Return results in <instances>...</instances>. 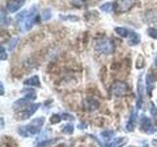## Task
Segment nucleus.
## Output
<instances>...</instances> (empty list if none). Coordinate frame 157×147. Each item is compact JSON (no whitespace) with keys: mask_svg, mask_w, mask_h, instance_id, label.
<instances>
[{"mask_svg":"<svg viewBox=\"0 0 157 147\" xmlns=\"http://www.w3.org/2000/svg\"><path fill=\"white\" fill-rule=\"evenodd\" d=\"M43 124H44V118L34 119L29 123V125L24 126H20L18 129V132L20 135H22L24 137L33 136L40 131Z\"/></svg>","mask_w":157,"mask_h":147,"instance_id":"f257e3e1","label":"nucleus"},{"mask_svg":"<svg viewBox=\"0 0 157 147\" xmlns=\"http://www.w3.org/2000/svg\"><path fill=\"white\" fill-rule=\"evenodd\" d=\"M94 47L98 52L103 54H112L115 51V44L113 43L111 39L108 38L98 39L95 41Z\"/></svg>","mask_w":157,"mask_h":147,"instance_id":"f03ea898","label":"nucleus"},{"mask_svg":"<svg viewBox=\"0 0 157 147\" xmlns=\"http://www.w3.org/2000/svg\"><path fill=\"white\" fill-rule=\"evenodd\" d=\"M127 91H128V85L124 81H115L111 86V92L118 97L126 95Z\"/></svg>","mask_w":157,"mask_h":147,"instance_id":"7ed1b4c3","label":"nucleus"},{"mask_svg":"<svg viewBox=\"0 0 157 147\" xmlns=\"http://www.w3.org/2000/svg\"><path fill=\"white\" fill-rule=\"evenodd\" d=\"M38 19L37 17V12H36V8L33 7V9H31L29 11V14H27L26 16V20L23 22L24 23V28L26 31H29L31 29L33 26V24L36 22V20Z\"/></svg>","mask_w":157,"mask_h":147,"instance_id":"20e7f679","label":"nucleus"},{"mask_svg":"<svg viewBox=\"0 0 157 147\" xmlns=\"http://www.w3.org/2000/svg\"><path fill=\"white\" fill-rule=\"evenodd\" d=\"M135 3V0H117L116 1V12L124 13L129 11Z\"/></svg>","mask_w":157,"mask_h":147,"instance_id":"39448f33","label":"nucleus"},{"mask_svg":"<svg viewBox=\"0 0 157 147\" xmlns=\"http://www.w3.org/2000/svg\"><path fill=\"white\" fill-rule=\"evenodd\" d=\"M140 129L145 131L146 134H154L155 132V127L152 125L151 121L149 120V118H147L145 116H142L141 118V124H140Z\"/></svg>","mask_w":157,"mask_h":147,"instance_id":"423d86ee","label":"nucleus"},{"mask_svg":"<svg viewBox=\"0 0 157 147\" xmlns=\"http://www.w3.org/2000/svg\"><path fill=\"white\" fill-rule=\"evenodd\" d=\"M36 98V91L34 90H27V94L26 96H25L24 98H21V99H19L17 102H15V105L17 106H25L26 104H28V103H29L32 100H34Z\"/></svg>","mask_w":157,"mask_h":147,"instance_id":"0eeeda50","label":"nucleus"},{"mask_svg":"<svg viewBox=\"0 0 157 147\" xmlns=\"http://www.w3.org/2000/svg\"><path fill=\"white\" fill-rule=\"evenodd\" d=\"M26 2V0H10L7 2V10L10 13H15L22 8V6Z\"/></svg>","mask_w":157,"mask_h":147,"instance_id":"6e6552de","label":"nucleus"},{"mask_svg":"<svg viewBox=\"0 0 157 147\" xmlns=\"http://www.w3.org/2000/svg\"><path fill=\"white\" fill-rule=\"evenodd\" d=\"M40 106V104H38V103H36V104H33L31 105L29 107L26 108V109L24 110V112L22 113V117L21 119L22 120H27L28 118H29V116H32L34 112H36L37 110V108Z\"/></svg>","mask_w":157,"mask_h":147,"instance_id":"1a4fd4ad","label":"nucleus"},{"mask_svg":"<svg viewBox=\"0 0 157 147\" xmlns=\"http://www.w3.org/2000/svg\"><path fill=\"white\" fill-rule=\"evenodd\" d=\"M136 111H132V114L130 116V119L128 121V124L126 126V129L128 131H132L135 130V126H136Z\"/></svg>","mask_w":157,"mask_h":147,"instance_id":"9d476101","label":"nucleus"},{"mask_svg":"<svg viewBox=\"0 0 157 147\" xmlns=\"http://www.w3.org/2000/svg\"><path fill=\"white\" fill-rule=\"evenodd\" d=\"M137 102H136V107L137 109H140L142 105V80L141 77L139 78V82H137Z\"/></svg>","mask_w":157,"mask_h":147,"instance_id":"9b49d317","label":"nucleus"},{"mask_svg":"<svg viewBox=\"0 0 157 147\" xmlns=\"http://www.w3.org/2000/svg\"><path fill=\"white\" fill-rule=\"evenodd\" d=\"M157 80V77H153L152 74H149L147 75L146 77V83H147V93L149 95H151V90H152V87H153V82Z\"/></svg>","mask_w":157,"mask_h":147,"instance_id":"f8f14e48","label":"nucleus"},{"mask_svg":"<svg viewBox=\"0 0 157 147\" xmlns=\"http://www.w3.org/2000/svg\"><path fill=\"white\" fill-rule=\"evenodd\" d=\"M24 85H31V86H39L40 85V81H39V78L37 76H33L32 77L28 78L24 81Z\"/></svg>","mask_w":157,"mask_h":147,"instance_id":"ddd939ff","label":"nucleus"},{"mask_svg":"<svg viewBox=\"0 0 157 147\" xmlns=\"http://www.w3.org/2000/svg\"><path fill=\"white\" fill-rule=\"evenodd\" d=\"M115 32L118 36H120L121 37H128V36H129V33H130L129 29L126 28H122V27L115 28Z\"/></svg>","mask_w":157,"mask_h":147,"instance_id":"4468645a","label":"nucleus"},{"mask_svg":"<svg viewBox=\"0 0 157 147\" xmlns=\"http://www.w3.org/2000/svg\"><path fill=\"white\" fill-rule=\"evenodd\" d=\"M114 4L112 2H107V3H104L102 4L100 6V10L103 12H106V13H110L113 11V9H114Z\"/></svg>","mask_w":157,"mask_h":147,"instance_id":"2eb2a0df","label":"nucleus"},{"mask_svg":"<svg viewBox=\"0 0 157 147\" xmlns=\"http://www.w3.org/2000/svg\"><path fill=\"white\" fill-rule=\"evenodd\" d=\"M125 142H127V138H125V137H120V138H116L110 145H108V147H120L121 145L124 144Z\"/></svg>","mask_w":157,"mask_h":147,"instance_id":"dca6fc26","label":"nucleus"},{"mask_svg":"<svg viewBox=\"0 0 157 147\" xmlns=\"http://www.w3.org/2000/svg\"><path fill=\"white\" fill-rule=\"evenodd\" d=\"M132 37L131 39H129V44L130 45H136L140 42V36L139 34H136V32H131Z\"/></svg>","mask_w":157,"mask_h":147,"instance_id":"f3484780","label":"nucleus"},{"mask_svg":"<svg viewBox=\"0 0 157 147\" xmlns=\"http://www.w3.org/2000/svg\"><path fill=\"white\" fill-rule=\"evenodd\" d=\"M62 130L65 132V134H73V131H74V126L72 124H67L66 126H63Z\"/></svg>","mask_w":157,"mask_h":147,"instance_id":"a211bd4d","label":"nucleus"},{"mask_svg":"<svg viewBox=\"0 0 157 147\" xmlns=\"http://www.w3.org/2000/svg\"><path fill=\"white\" fill-rule=\"evenodd\" d=\"M113 135H114V131H112V130H110V131L106 130V131H103L101 134V136L104 137L105 140H109Z\"/></svg>","mask_w":157,"mask_h":147,"instance_id":"6ab92c4d","label":"nucleus"},{"mask_svg":"<svg viewBox=\"0 0 157 147\" xmlns=\"http://www.w3.org/2000/svg\"><path fill=\"white\" fill-rule=\"evenodd\" d=\"M62 120V117L61 116H59L57 114H54L51 116L50 118V122H51V124H58V123H60Z\"/></svg>","mask_w":157,"mask_h":147,"instance_id":"aec40b11","label":"nucleus"},{"mask_svg":"<svg viewBox=\"0 0 157 147\" xmlns=\"http://www.w3.org/2000/svg\"><path fill=\"white\" fill-rule=\"evenodd\" d=\"M1 24L2 26L9 24V19L6 17V14H5V11L3 9L1 10Z\"/></svg>","mask_w":157,"mask_h":147,"instance_id":"412c9836","label":"nucleus"},{"mask_svg":"<svg viewBox=\"0 0 157 147\" xmlns=\"http://www.w3.org/2000/svg\"><path fill=\"white\" fill-rule=\"evenodd\" d=\"M147 33L152 38H157V29L154 28H149L147 29Z\"/></svg>","mask_w":157,"mask_h":147,"instance_id":"4be33fe9","label":"nucleus"},{"mask_svg":"<svg viewBox=\"0 0 157 147\" xmlns=\"http://www.w3.org/2000/svg\"><path fill=\"white\" fill-rule=\"evenodd\" d=\"M87 102L90 103V104L87 105V108H90V110H94L98 107V103L94 100H87Z\"/></svg>","mask_w":157,"mask_h":147,"instance_id":"5701e85b","label":"nucleus"},{"mask_svg":"<svg viewBox=\"0 0 157 147\" xmlns=\"http://www.w3.org/2000/svg\"><path fill=\"white\" fill-rule=\"evenodd\" d=\"M55 141L54 139H49V140H45V141H43L41 142V143H39L36 147H47L48 145H50L51 143H53V142Z\"/></svg>","mask_w":157,"mask_h":147,"instance_id":"b1692460","label":"nucleus"},{"mask_svg":"<svg viewBox=\"0 0 157 147\" xmlns=\"http://www.w3.org/2000/svg\"><path fill=\"white\" fill-rule=\"evenodd\" d=\"M42 18L44 21H46V20H49L51 18V12L50 10H44L43 11V14H42Z\"/></svg>","mask_w":157,"mask_h":147,"instance_id":"393cba45","label":"nucleus"},{"mask_svg":"<svg viewBox=\"0 0 157 147\" xmlns=\"http://www.w3.org/2000/svg\"><path fill=\"white\" fill-rule=\"evenodd\" d=\"M150 113H151V116H153V118L157 120V108L154 106V104L151 103V108H150Z\"/></svg>","mask_w":157,"mask_h":147,"instance_id":"a878e982","label":"nucleus"},{"mask_svg":"<svg viewBox=\"0 0 157 147\" xmlns=\"http://www.w3.org/2000/svg\"><path fill=\"white\" fill-rule=\"evenodd\" d=\"M0 58H1V60H6L7 59V54H6V51H5L3 46L1 47V57Z\"/></svg>","mask_w":157,"mask_h":147,"instance_id":"bb28decb","label":"nucleus"},{"mask_svg":"<svg viewBox=\"0 0 157 147\" xmlns=\"http://www.w3.org/2000/svg\"><path fill=\"white\" fill-rule=\"evenodd\" d=\"M62 19H73L74 20V21H77V20H78V18L77 17H75V16H72V17H70V16H69V17H61Z\"/></svg>","mask_w":157,"mask_h":147,"instance_id":"cd10ccee","label":"nucleus"},{"mask_svg":"<svg viewBox=\"0 0 157 147\" xmlns=\"http://www.w3.org/2000/svg\"><path fill=\"white\" fill-rule=\"evenodd\" d=\"M155 66L157 67V56L155 57Z\"/></svg>","mask_w":157,"mask_h":147,"instance_id":"c85d7f7f","label":"nucleus"},{"mask_svg":"<svg viewBox=\"0 0 157 147\" xmlns=\"http://www.w3.org/2000/svg\"><path fill=\"white\" fill-rule=\"evenodd\" d=\"M129 147H134V146H129Z\"/></svg>","mask_w":157,"mask_h":147,"instance_id":"c756f323","label":"nucleus"}]
</instances>
